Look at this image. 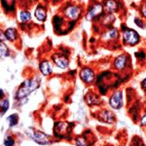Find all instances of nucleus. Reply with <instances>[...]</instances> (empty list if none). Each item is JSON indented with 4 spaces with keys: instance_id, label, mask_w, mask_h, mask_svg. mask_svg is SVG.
I'll return each instance as SVG.
<instances>
[{
    "instance_id": "2",
    "label": "nucleus",
    "mask_w": 146,
    "mask_h": 146,
    "mask_svg": "<svg viewBox=\"0 0 146 146\" xmlns=\"http://www.w3.org/2000/svg\"><path fill=\"white\" fill-rule=\"evenodd\" d=\"M27 135L30 136V137L33 139L35 142L38 143V144H42V145H46L51 143L50 138L48 137V135H45L44 133H41V131H35L33 129H28L27 131Z\"/></svg>"
},
{
    "instance_id": "21",
    "label": "nucleus",
    "mask_w": 146,
    "mask_h": 146,
    "mask_svg": "<svg viewBox=\"0 0 146 146\" xmlns=\"http://www.w3.org/2000/svg\"><path fill=\"white\" fill-rule=\"evenodd\" d=\"M0 108H1V113L2 114H4V113H5L9 108V100H4L3 102L1 103V105H0Z\"/></svg>"
},
{
    "instance_id": "7",
    "label": "nucleus",
    "mask_w": 146,
    "mask_h": 146,
    "mask_svg": "<svg viewBox=\"0 0 146 146\" xmlns=\"http://www.w3.org/2000/svg\"><path fill=\"white\" fill-rule=\"evenodd\" d=\"M81 78L84 82L86 83H91V82L94 81V78H95V74H94L93 70L91 68H84L81 71Z\"/></svg>"
},
{
    "instance_id": "6",
    "label": "nucleus",
    "mask_w": 146,
    "mask_h": 146,
    "mask_svg": "<svg viewBox=\"0 0 146 146\" xmlns=\"http://www.w3.org/2000/svg\"><path fill=\"white\" fill-rule=\"evenodd\" d=\"M80 14H81V10L77 6L70 5L65 9V15L71 20H77L79 18Z\"/></svg>"
},
{
    "instance_id": "22",
    "label": "nucleus",
    "mask_w": 146,
    "mask_h": 146,
    "mask_svg": "<svg viewBox=\"0 0 146 146\" xmlns=\"http://www.w3.org/2000/svg\"><path fill=\"white\" fill-rule=\"evenodd\" d=\"M4 144L6 146H13L14 145V139L11 137V136H7L4 140Z\"/></svg>"
},
{
    "instance_id": "11",
    "label": "nucleus",
    "mask_w": 146,
    "mask_h": 146,
    "mask_svg": "<svg viewBox=\"0 0 146 146\" xmlns=\"http://www.w3.org/2000/svg\"><path fill=\"white\" fill-rule=\"evenodd\" d=\"M39 67H40L41 72L43 73L44 75H49L52 72V65H51V63L49 62H47V60L40 63Z\"/></svg>"
},
{
    "instance_id": "12",
    "label": "nucleus",
    "mask_w": 146,
    "mask_h": 146,
    "mask_svg": "<svg viewBox=\"0 0 146 146\" xmlns=\"http://www.w3.org/2000/svg\"><path fill=\"white\" fill-rule=\"evenodd\" d=\"M105 8L108 12L112 13V12H115L118 9V3L114 0H107L105 2Z\"/></svg>"
},
{
    "instance_id": "24",
    "label": "nucleus",
    "mask_w": 146,
    "mask_h": 146,
    "mask_svg": "<svg viewBox=\"0 0 146 146\" xmlns=\"http://www.w3.org/2000/svg\"><path fill=\"white\" fill-rule=\"evenodd\" d=\"M54 23H55L56 27H60V25L62 23V19L55 17V19H54Z\"/></svg>"
},
{
    "instance_id": "19",
    "label": "nucleus",
    "mask_w": 146,
    "mask_h": 146,
    "mask_svg": "<svg viewBox=\"0 0 146 146\" xmlns=\"http://www.w3.org/2000/svg\"><path fill=\"white\" fill-rule=\"evenodd\" d=\"M30 13L29 12H27V11H22L20 13V20L22 21V22H27V21L30 20Z\"/></svg>"
},
{
    "instance_id": "30",
    "label": "nucleus",
    "mask_w": 146,
    "mask_h": 146,
    "mask_svg": "<svg viewBox=\"0 0 146 146\" xmlns=\"http://www.w3.org/2000/svg\"><path fill=\"white\" fill-rule=\"evenodd\" d=\"M0 39H4V35L2 34L1 31H0Z\"/></svg>"
},
{
    "instance_id": "9",
    "label": "nucleus",
    "mask_w": 146,
    "mask_h": 146,
    "mask_svg": "<svg viewBox=\"0 0 146 146\" xmlns=\"http://www.w3.org/2000/svg\"><path fill=\"white\" fill-rule=\"evenodd\" d=\"M54 62L56 64V66L60 67V68H65L67 67L68 65V60L67 58H65L64 56H54L53 58Z\"/></svg>"
},
{
    "instance_id": "20",
    "label": "nucleus",
    "mask_w": 146,
    "mask_h": 146,
    "mask_svg": "<svg viewBox=\"0 0 146 146\" xmlns=\"http://www.w3.org/2000/svg\"><path fill=\"white\" fill-rule=\"evenodd\" d=\"M118 36V31H117V29H115V28H113V29L109 30V31L107 32L106 35H105V38H110V39H113V38H116V37Z\"/></svg>"
},
{
    "instance_id": "3",
    "label": "nucleus",
    "mask_w": 146,
    "mask_h": 146,
    "mask_svg": "<svg viewBox=\"0 0 146 146\" xmlns=\"http://www.w3.org/2000/svg\"><path fill=\"white\" fill-rule=\"evenodd\" d=\"M71 127H72V124H69V123H62V122L56 123L55 128H54L55 135L58 136V137H65V136H67L70 133V131H71Z\"/></svg>"
},
{
    "instance_id": "5",
    "label": "nucleus",
    "mask_w": 146,
    "mask_h": 146,
    "mask_svg": "<svg viewBox=\"0 0 146 146\" xmlns=\"http://www.w3.org/2000/svg\"><path fill=\"white\" fill-rule=\"evenodd\" d=\"M109 103L114 109H120L123 105V98H122V92H116V93L110 98Z\"/></svg>"
},
{
    "instance_id": "28",
    "label": "nucleus",
    "mask_w": 146,
    "mask_h": 146,
    "mask_svg": "<svg viewBox=\"0 0 146 146\" xmlns=\"http://www.w3.org/2000/svg\"><path fill=\"white\" fill-rule=\"evenodd\" d=\"M142 87H143V88H144L145 90H146V78L142 81Z\"/></svg>"
},
{
    "instance_id": "17",
    "label": "nucleus",
    "mask_w": 146,
    "mask_h": 146,
    "mask_svg": "<svg viewBox=\"0 0 146 146\" xmlns=\"http://www.w3.org/2000/svg\"><path fill=\"white\" fill-rule=\"evenodd\" d=\"M9 56V50L3 42H0V58H5Z\"/></svg>"
},
{
    "instance_id": "15",
    "label": "nucleus",
    "mask_w": 146,
    "mask_h": 146,
    "mask_svg": "<svg viewBox=\"0 0 146 146\" xmlns=\"http://www.w3.org/2000/svg\"><path fill=\"white\" fill-rule=\"evenodd\" d=\"M2 4H3L6 11H13L14 5H15V0H2Z\"/></svg>"
},
{
    "instance_id": "4",
    "label": "nucleus",
    "mask_w": 146,
    "mask_h": 146,
    "mask_svg": "<svg viewBox=\"0 0 146 146\" xmlns=\"http://www.w3.org/2000/svg\"><path fill=\"white\" fill-rule=\"evenodd\" d=\"M123 40L125 43L129 44V45H135V44H136L139 41V35L135 30L125 28L123 32Z\"/></svg>"
},
{
    "instance_id": "14",
    "label": "nucleus",
    "mask_w": 146,
    "mask_h": 146,
    "mask_svg": "<svg viewBox=\"0 0 146 146\" xmlns=\"http://www.w3.org/2000/svg\"><path fill=\"white\" fill-rule=\"evenodd\" d=\"M5 37L10 41H14L17 38V31L15 28H8L5 31Z\"/></svg>"
},
{
    "instance_id": "10",
    "label": "nucleus",
    "mask_w": 146,
    "mask_h": 146,
    "mask_svg": "<svg viewBox=\"0 0 146 146\" xmlns=\"http://www.w3.org/2000/svg\"><path fill=\"white\" fill-rule=\"evenodd\" d=\"M114 65L115 67L117 68V69H124L125 67H126L127 65V56H120L118 58H116V60H115L114 62Z\"/></svg>"
},
{
    "instance_id": "16",
    "label": "nucleus",
    "mask_w": 146,
    "mask_h": 146,
    "mask_svg": "<svg viewBox=\"0 0 146 146\" xmlns=\"http://www.w3.org/2000/svg\"><path fill=\"white\" fill-rule=\"evenodd\" d=\"M100 117L102 119V121H105L107 123H112L113 122V115L109 111H105L102 112L100 114Z\"/></svg>"
},
{
    "instance_id": "8",
    "label": "nucleus",
    "mask_w": 146,
    "mask_h": 146,
    "mask_svg": "<svg viewBox=\"0 0 146 146\" xmlns=\"http://www.w3.org/2000/svg\"><path fill=\"white\" fill-rule=\"evenodd\" d=\"M102 12V6L100 4H96L90 9L89 13L87 14V20H93L94 18L98 17Z\"/></svg>"
},
{
    "instance_id": "18",
    "label": "nucleus",
    "mask_w": 146,
    "mask_h": 146,
    "mask_svg": "<svg viewBox=\"0 0 146 146\" xmlns=\"http://www.w3.org/2000/svg\"><path fill=\"white\" fill-rule=\"evenodd\" d=\"M8 122H9V125L11 127L13 126H16L19 122V116L18 114H12L11 116L8 117Z\"/></svg>"
},
{
    "instance_id": "1",
    "label": "nucleus",
    "mask_w": 146,
    "mask_h": 146,
    "mask_svg": "<svg viewBox=\"0 0 146 146\" xmlns=\"http://www.w3.org/2000/svg\"><path fill=\"white\" fill-rule=\"evenodd\" d=\"M39 86V81L38 80H27L21 85L20 89H19L17 93V98H23L25 96L29 95L31 92H33L35 89H37Z\"/></svg>"
},
{
    "instance_id": "27",
    "label": "nucleus",
    "mask_w": 146,
    "mask_h": 146,
    "mask_svg": "<svg viewBox=\"0 0 146 146\" xmlns=\"http://www.w3.org/2000/svg\"><path fill=\"white\" fill-rule=\"evenodd\" d=\"M141 124L142 125H146V116H144L142 118V121H141Z\"/></svg>"
},
{
    "instance_id": "23",
    "label": "nucleus",
    "mask_w": 146,
    "mask_h": 146,
    "mask_svg": "<svg viewBox=\"0 0 146 146\" xmlns=\"http://www.w3.org/2000/svg\"><path fill=\"white\" fill-rule=\"evenodd\" d=\"M76 144L78 146H87V143L85 142L83 137H78L76 139Z\"/></svg>"
},
{
    "instance_id": "13",
    "label": "nucleus",
    "mask_w": 146,
    "mask_h": 146,
    "mask_svg": "<svg viewBox=\"0 0 146 146\" xmlns=\"http://www.w3.org/2000/svg\"><path fill=\"white\" fill-rule=\"evenodd\" d=\"M35 17L39 21H44L46 19V11L42 6H39L35 11Z\"/></svg>"
},
{
    "instance_id": "26",
    "label": "nucleus",
    "mask_w": 146,
    "mask_h": 146,
    "mask_svg": "<svg viewBox=\"0 0 146 146\" xmlns=\"http://www.w3.org/2000/svg\"><path fill=\"white\" fill-rule=\"evenodd\" d=\"M142 14H143V16L146 18V4L145 5H143V7H142Z\"/></svg>"
},
{
    "instance_id": "29",
    "label": "nucleus",
    "mask_w": 146,
    "mask_h": 146,
    "mask_svg": "<svg viewBox=\"0 0 146 146\" xmlns=\"http://www.w3.org/2000/svg\"><path fill=\"white\" fill-rule=\"evenodd\" d=\"M3 96H4V92L2 91V90H0V100L3 98Z\"/></svg>"
},
{
    "instance_id": "25",
    "label": "nucleus",
    "mask_w": 146,
    "mask_h": 146,
    "mask_svg": "<svg viewBox=\"0 0 146 146\" xmlns=\"http://www.w3.org/2000/svg\"><path fill=\"white\" fill-rule=\"evenodd\" d=\"M135 23L136 25H137L139 27H143V23H141V21L139 20V19H135Z\"/></svg>"
}]
</instances>
